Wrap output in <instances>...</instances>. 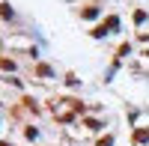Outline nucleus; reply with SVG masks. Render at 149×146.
<instances>
[{"mask_svg":"<svg viewBox=\"0 0 149 146\" xmlns=\"http://www.w3.org/2000/svg\"><path fill=\"white\" fill-rule=\"evenodd\" d=\"M0 15H3V18H12V9H9V3H3V6H0Z\"/></svg>","mask_w":149,"mask_h":146,"instance_id":"1","label":"nucleus"}]
</instances>
